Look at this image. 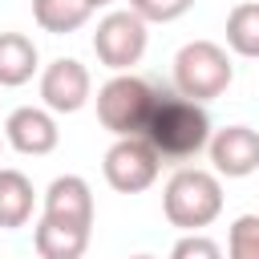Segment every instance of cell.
Listing matches in <instances>:
<instances>
[{
	"mask_svg": "<svg viewBox=\"0 0 259 259\" xmlns=\"http://www.w3.org/2000/svg\"><path fill=\"white\" fill-rule=\"evenodd\" d=\"M142 138L162 158L186 162V158H194L198 150L210 146V117H206V109L198 101H190V97H182V93H174V89L162 85L158 105H154Z\"/></svg>",
	"mask_w": 259,
	"mask_h": 259,
	"instance_id": "cell-1",
	"label": "cell"
},
{
	"mask_svg": "<svg viewBox=\"0 0 259 259\" xmlns=\"http://www.w3.org/2000/svg\"><path fill=\"white\" fill-rule=\"evenodd\" d=\"M162 210H166V223L186 231V235L210 227L223 214V182H219V174L198 170V166L174 170L166 190H162Z\"/></svg>",
	"mask_w": 259,
	"mask_h": 259,
	"instance_id": "cell-2",
	"label": "cell"
},
{
	"mask_svg": "<svg viewBox=\"0 0 259 259\" xmlns=\"http://www.w3.org/2000/svg\"><path fill=\"white\" fill-rule=\"evenodd\" d=\"M162 85L138 73H117L97 89V121L113 134V138H142L146 121L158 105Z\"/></svg>",
	"mask_w": 259,
	"mask_h": 259,
	"instance_id": "cell-3",
	"label": "cell"
},
{
	"mask_svg": "<svg viewBox=\"0 0 259 259\" xmlns=\"http://www.w3.org/2000/svg\"><path fill=\"white\" fill-rule=\"evenodd\" d=\"M235 81V65L227 57L223 45L214 40H186L174 57V93L190 97V101H214L231 89Z\"/></svg>",
	"mask_w": 259,
	"mask_h": 259,
	"instance_id": "cell-4",
	"label": "cell"
},
{
	"mask_svg": "<svg viewBox=\"0 0 259 259\" xmlns=\"http://www.w3.org/2000/svg\"><path fill=\"white\" fill-rule=\"evenodd\" d=\"M146 20L130 8H117V12H105L97 20V32H93V53L105 69L113 73H130L142 57H146Z\"/></svg>",
	"mask_w": 259,
	"mask_h": 259,
	"instance_id": "cell-5",
	"label": "cell"
},
{
	"mask_svg": "<svg viewBox=\"0 0 259 259\" xmlns=\"http://www.w3.org/2000/svg\"><path fill=\"white\" fill-rule=\"evenodd\" d=\"M158 170H162V154L146 138H117L105 150V162H101V174L117 194L150 190L158 182Z\"/></svg>",
	"mask_w": 259,
	"mask_h": 259,
	"instance_id": "cell-6",
	"label": "cell"
},
{
	"mask_svg": "<svg viewBox=\"0 0 259 259\" xmlns=\"http://www.w3.org/2000/svg\"><path fill=\"white\" fill-rule=\"evenodd\" d=\"M89 89H93L89 69L81 61H73V57H57L40 73V101H45L49 113H77V109H85Z\"/></svg>",
	"mask_w": 259,
	"mask_h": 259,
	"instance_id": "cell-7",
	"label": "cell"
},
{
	"mask_svg": "<svg viewBox=\"0 0 259 259\" xmlns=\"http://www.w3.org/2000/svg\"><path fill=\"white\" fill-rule=\"evenodd\" d=\"M206 154H210L219 178H247L259 170V130H251V125L214 130Z\"/></svg>",
	"mask_w": 259,
	"mask_h": 259,
	"instance_id": "cell-8",
	"label": "cell"
},
{
	"mask_svg": "<svg viewBox=\"0 0 259 259\" xmlns=\"http://www.w3.org/2000/svg\"><path fill=\"white\" fill-rule=\"evenodd\" d=\"M4 142L16 150V154H28V158H45L57 150L61 142V130H57V117L40 105H20L8 113L4 121Z\"/></svg>",
	"mask_w": 259,
	"mask_h": 259,
	"instance_id": "cell-9",
	"label": "cell"
},
{
	"mask_svg": "<svg viewBox=\"0 0 259 259\" xmlns=\"http://www.w3.org/2000/svg\"><path fill=\"white\" fill-rule=\"evenodd\" d=\"M53 223H69V227H93V190L81 174H61L49 182L45 190V214Z\"/></svg>",
	"mask_w": 259,
	"mask_h": 259,
	"instance_id": "cell-10",
	"label": "cell"
},
{
	"mask_svg": "<svg viewBox=\"0 0 259 259\" xmlns=\"http://www.w3.org/2000/svg\"><path fill=\"white\" fill-rule=\"evenodd\" d=\"M32 247L40 259H81L89 247V227H69V223H53L40 219L32 231Z\"/></svg>",
	"mask_w": 259,
	"mask_h": 259,
	"instance_id": "cell-11",
	"label": "cell"
},
{
	"mask_svg": "<svg viewBox=\"0 0 259 259\" xmlns=\"http://www.w3.org/2000/svg\"><path fill=\"white\" fill-rule=\"evenodd\" d=\"M36 61H40V53H36L32 36H24V32H0V85L4 89H16V85L32 81Z\"/></svg>",
	"mask_w": 259,
	"mask_h": 259,
	"instance_id": "cell-12",
	"label": "cell"
},
{
	"mask_svg": "<svg viewBox=\"0 0 259 259\" xmlns=\"http://www.w3.org/2000/svg\"><path fill=\"white\" fill-rule=\"evenodd\" d=\"M32 182L20 174V170H0V227L4 231H16L32 219Z\"/></svg>",
	"mask_w": 259,
	"mask_h": 259,
	"instance_id": "cell-13",
	"label": "cell"
},
{
	"mask_svg": "<svg viewBox=\"0 0 259 259\" xmlns=\"http://www.w3.org/2000/svg\"><path fill=\"white\" fill-rule=\"evenodd\" d=\"M89 4L85 0H32V20L53 32V36H65V32H77L85 20H89Z\"/></svg>",
	"mask_w": 259,
	"mask_h": 259,
	"instance_id": "cell-14",
	"label": "cell"
},
{
	"mask_svg": "<svg viewBox=\"0 0 259 259\" xmlns=\"http://www.w3.org/2000/svg\"><path fill=\"white\" fill-rule=\"evenodd\" d=\"M227 45L231 53L239 57H259V4L247 0V4H235L227 12Z\"/></svg>",
	"mask_w": 259,
	"mask_h": 259,
	"instance_id": "cell-15",
	"label": "cell"
},
{
	"mask_svg": "<svg viewBox=\"0 0 259 259\" xmlns=\"http://www.w3.org/2000/svg\"><path fill=\"white\" fill-rule=\"evenodd\" d=\"M227 259H259V214H239L231 223Z\"/></svg>",
	"mask_w": 259,
	"mask_h": 259,
	"instance_id": "cell-16",
	"label": "cell"
},
{
	"mask_svg": "<svg viewBox=\"0 0 259 259\" xmlns=\"http://www.w3.org/2000/svg\"><path fill=\"white\" fill-rule=\"evenodd\" d=\"M194 8V0H130V12H138L146 24H170L178 16H186Z\"/></svg>",
	"mask_w": 259,
	"mask_h": 259,
	"instance_id": "cell-17",
	"label": "cell"
},
{
	"mask_svg": "<svg viewBox=\"0 0 259 259\" xmlns=\"http://www.w3.org/2000/svg\"><path fill=\"white\" fill-rule=\"evenodd\" d=\"M170 259H223V247H219L210 235L194 231V235H182V239L174 243Z\"/></svg>",
	"mask_w": 259,
	"mask_h": 259,
	"instance_id": "cell-18",
	"label": "cell"
},
{
	"mask_svg": "<svg viewBox=\"0 0 259 259\" xmlns=\"http://www.w3.org/2000/svg\"><path fill=\"white\" fill-rule=\"evenodd\" d=\"M85 4H89V12H97V8H109L113 0H85Z\"/></svg>",
	"mask_w": 259,
	"mask_h": 259,
	"instance_id": "cell-19",
	"label": "cell"
},
{
	"mask_svg": "<svg viewBox=\"0 0 259 259\" xmlns=\"http://www.w3.org/2000/svg\"><path fill=\"white\" fill-rule=\"evenodd\" d=\"M130 259H154V255H130Z\"/></svg>",
	"mask_w": 259,
	"mask_h": 259,
	"instance_id": "cell-20",
	"label": "cell"
}]
</instances>
